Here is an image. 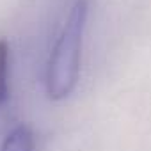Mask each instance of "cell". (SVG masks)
Here are the masks:
<instances>
[{
  "mask_svg": "<svg viewBox=\"0 0 151 151\" xmlns=\"http://www.w3.org/2000/svg\"><path fill=\"white\" fill-rule=\"evenodd\" d=\"M87 14L89 0H75L48 62L46 91L52 100H64L77 87Z\"/></svg>",
  "mask_w": 151,
  "mask_h": 151,
  "instance_id": "1",
  "label": "cell"
},
{
  "mask_svg": "<svg viewBox=\"0 0 151 151\" xmlns=\"http://www.w3.org/2000/svg\"><path fill=\"white\" fill-rule=\"evenodd\" d=\"M0 151H34V133L27 124L16 126L2 142Z\"/></svg>",
  "mask_w": 151,
  "mask_h": 151,
  "instance_id": "2",
  "label": "cell"
},
{
  "mask_svg": "<svg viewBox=\"0 0 151 151\" xmlns=\"http://www.w3.org/2000/svg\"><path fill=\"white\" fill-rule=\"evenodd\" d=\"M9 98V43L0 39V107Z\"/></svg>",
  "mask_w": 151,
  "mask_h": 151,
  "instance_id": "3",
  "label": "cell"
}]
</instances>
